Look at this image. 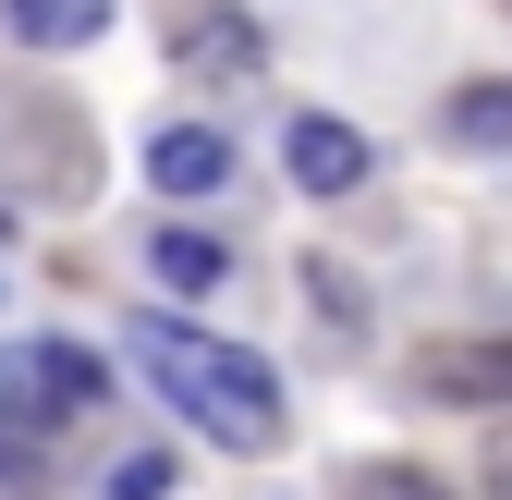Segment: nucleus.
<instances>
[{"mask_svg": "<svg viewBox=\"0 0 512 500\" xmlns=\"http://www.w3.org/2000/svg\"><path fill=\"white\" fill-rule=\"evenodd\" d=\"M171 74L244 86V74H269V37H256V13H232V0H183L171 13Z\"/></svg>", "mask_w": 512, "mask_h": 500, "instance_id": "7ed1b4c3", "label": "nucleus"}, {"mask_svg": "<svg viewBox=\"0 0 512 500\" xmlns=\"http://www.w3.org/2000/svg\"><path fill=\"white\" fill-rule=\"evenodd\" d=\"M147 183L171 208H208L232 183V135H220V122H159V135H147Z\"/></svg>", "mask_w": 512, "mask_h": 500, "instance_id": "423d86ee", "label": "nucleus"}, {"mask_svg": "<svg viewBox=\"0 0 512 500\" xmlns=\"http://www.w3.org/2000/svg\"><path fill=\"white\" fill-rule=\"evenodd\" d=\"M122 366H135L171 415H196L220 452H269V440H281V379H269L244 342H208L196 318H159V305L122 318Z\"/></svg>", "mask_w": 512, "mask_h": 500, "instance_id": "f257e3e1", "label": "nucleus"}, {"mask_svg": "<svg viewBox=\"0 0 512 500\" xmlns=\"http://www.w3.org/2000/svg\"><path fill=\"white\" fill-rule=\"evenodd\" d=\"M281 171L305 183V196H354V183L378 171V147L354 135L342 110H293V135H281Z\"/></svg>", "mask_w": 512, "mask_h": 500, "instance_id": "39448f33", "label": "nucleus"}, {"mask_svg": "<svg viewBox=\"0 0 512 500\" xmlns=\"http://www.w3.org/2000/svg\"><path fill=\"white\" fill-rule=\"evenodd\" d=\"M0 293H13V269H0Z\"/></svg>", "mask_w": 512, "mask_h": 500, "instance_id": "dca6fc26", "label": "nucleus"}, {"mask_svg": "<svg viewBox=\"0 0 512 500\" xmlns=\"http://www.w3.org/2000/svg\"><path fill=\"white\" fill-rule=\"evenodd\" d=\"M110 403V366L86 342H0V427L37 440V427H74Z\"/></svg>", "mask_w": 512, "mask_h": 500, "instance_id": "f03ea898", "label": "nucleus"}, {"mask_svg": "<svg viewBox=\"0 0 512 500\" xmlns=\"http://www.w3.org/2000/svg\"><path fill=\"white\" fill-rule=\"evenodd\" d=\"M342 500H452V476H427V464H403V452H378V464L342 476Z\"/></svg>", "mask_w": 512, "mask_h": 500, "instance_id": "9d476101", "label": "nucleus"}, {"mask_svg": "<svg viewBox=\"0 0 512 500\" xmlns=\"http://www.w3.org/2000/svg\"><path fill=\"white\" fill-rule=\"evenodd\" d=\"M171 476H183V464H171V452L147 440V452H122V464L98 476V500H171Z\"/></svg>", "mask_w": 512, "mask_h": 500, "instance_id": "9b49d317", "label": "nucleus"}, {"mask_svg": "<svg viewBox=\"0 0 512 500\" xmlns=\"http://www.w3.org/2000/svg\"><path fill=\"white\" fill-rule=\"evenodd\" d=\"M439 135H452V147H488V159H512V86H452Z\"/></svg>", "mask_w": 512, "mask_h": 500, "instance_id": "1a4fd4ad", "label": "nucleus"}, {"mask_svg": "<svg viewBox=\"0 0 512 500\" xmlns=\"http://www.w3.org/2000/svg\"><path fill=\"white\" fill-rule=\"evenodd\" d=\"M488 500H512V427L488 440Z\"/></svg>", "mask_w": 512, "mask_h": 500, "instance_id": "4468645a", "label": "nucleus"}, {"mask_svg": "<svg viewBox=\"0 0 512 500\" xmlns=\"http://www.w3.org/2000/svg\"><path fill=\"white\" fill-rule=\"evenodd\" d=\"M0 232H13V208H0Z\"/></svg>", "mask_w": 512, "mask_h": 500, "instance_id": "2eb2a0df", "label": "nucleus"}, {"mask_svg": "<svg viewBox=\"0 0 512 500\" xmlns=\"http://www.w3.org/2000/svg\"><path fill=\"white\" fill-rule=\"evenodd\" d=\"M305 293H317V318H330V330H366V293H354L330 257H305Z\"/></svg>", "mask_w": 512, "mask_h": 500, "instance_id": "f8f14e48", "label": "nucleus"}, {"mask_svg": "<svg viewBox=\"0 0 512 500\" xmlns=\"http://www.w3.org/2000/svg\"><path fill=\"white\" fill-rule=\"evenodd\" d=\"M427 403H464V415H512V330H464V342H427L415 354Z\"/></svg>", "mask_w": 512, "mask_h": 500, "instance_id": "20e7f679", "label": "nucleus"}, {"mask_svg": "<svg viewBox=\"0 0 512 500\" xmlns=\"http://www.w3.org/2000/svg\"><path fill=\"white\" fill-rule=\"evenodd\" d=\"M147 269H159V293H171V305H196V293H220V281H232V244H220V232L159 220V232H147Z\"/></svg>", "mask_w": 512, "mask_h": 500, "instance_id": "0eeeda50", "label": "nucleus"}, {"mask_svg": "<svg viewBox=\"0 0 512 500\" xmlns=\"http://www.w3.org/2000/svg\"><path fill=\"white\" fill-rule=\"evenodd\" d=\"M0 488H13V500H49V464H37V440H13V427H0Z\"/></svg>", "mask_w": 512, "mask_h": 500, "instance_id": "ddd939ff", "label": "nucleus"}, {"mask_svg": "<svg viewBox=\"0 0 512 500\" xmlns=\"http://www.w3.org/2000/svg\"><path fill=\"white\" fill-rule=\"evenodd\" d=\"M0 25L25 49H86V37H110V0H0Z\"/></svg>", "mask_w": 512, "mask_h": 500, "instance_id": "6e6552de", "label": "nucleus"}]
</instances>
